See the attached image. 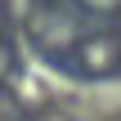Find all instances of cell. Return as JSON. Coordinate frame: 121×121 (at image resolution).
I'll use <instances>...</instances> for the list:
<instances>
[{
  "label": "cell",
  "mask_w": 121,
  "mask_h": 121,
  "mask_svg": "<svg viewBox=\"0 0 121 121\" xmlns=\"http://www.w3.org/2000/svg\"><path fill=\"white\" fill-rule=\"evenodd\" d=\"M85 4H94V9H112V4H121V0H85Z\"/></svg>",
  "instance_id": "cell-1"
}]
</instances>
